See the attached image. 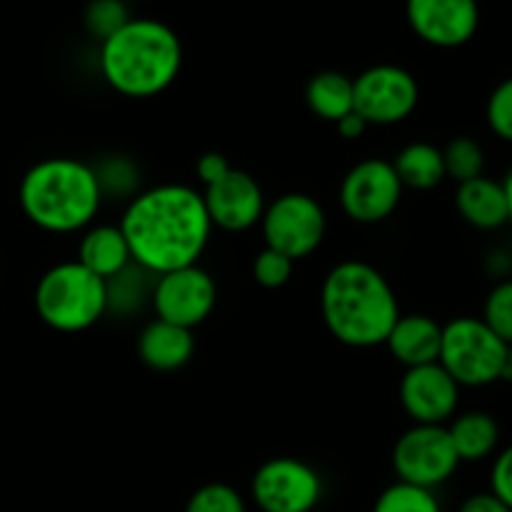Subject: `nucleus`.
Masks as SVG:
<instances>
[{"label":"nucleus","instance_id":"1","mask_svg":"<svg viewBox=\"0 0 512 512\" xmlns=\"http://www.w3.org/2000/svg\"><path fill=\"white\" fill-rule=\"evenodd\" d=\"M118 225L133 263L153 275L198 265L213 233L203 193L183 183L140 190Z\"/></svg>","mask_w":512,"mask_h":512},{"label":"nucleus","instance_id":"2","mask_svg":"<svg viewBox=\"0 0 512 512\" xmlns=\"http://www.w3.org/2000/svg\"><path fill=\"white\" fill-rule=\"evenodd\" d=\"M320 313L338 343L348 348H378L398 323L400 305L390 280L375 265L343 260L325 275Z\"/></svg>","mask_w":512,"mask_h":512},{"label":"nucleus","instance_id":"3","mask_svg":"<svg viewBox=\"0 0 512 512\" xmlns=\"http://www.w3.org/2000/svg\"><path fill=\"white\" fill-rule=\"evenodd\" d=\"M100 75L125 98L165 93L183 68V43L170 25L155 18H130L100 43Z\"/></svg>","mask_w":512,"mask_h":512},{"label":"nucleus","instance_id":"4","mask_svg":"<svg viewBox=\"0 0 512 512\" xmlns=\"http://www.w3.org/2000/svg\"><path fill=\"white\" fill-rule=\"evenodd\" d=\"M18 200L25 218L53 235L83 233L103 205L93 165L75 158H45L28 168Z\"/></svg>","mask_w":512,"mask_h":512},{"label":"nucleus","instance_id":"5","mask_svg":"<svg viewBox=\"0 0 512 512\" xmlns=\"http://www.w3.org/2000/svg\"><path fill=\"white\" fill-rule=\"evenodd\" d=\"M35 313L58 333H83L108 315L105 280L78 260L53 265L35 285Z\"/></svg>","mask_w":512,"mask_h":512},{"label":"nucleus","instance_id":"6","mask_svg":"<svg viewBox=\"0 0 512 512\" xmlns=\"http://www.w3.org/2000/svg\"><path fill=\"white\" fill-rule=\"evenodd\" d=\"M438 363L460 388H488L505 378L508 343L483 318L460 315L443 325Z\"/></svg>","mask_w":512,"mask_h":512},{"label":"nucleus","instance_id":"7","mask_svg":"<svg viewBox=\"0 0 512 512\" xmlns=\"http://www.w3.org/2000/svg\"><path fill=\"white\" fill-rule=\"evenodd\" d=\"M260 230H263L265 248L278 250L298 263L323 245L328 218L323 205L313 195L283 193L265 205Z\"/></svg>","mask_w":512,"mask_h":512},{"label":"nucleus","instance_id":"8","mask_svg":"<svg viewBox=\"0 0 512 512\" xmlns=\"http://www.w3.org/2000/svg\"><path fill=\"white\" fill-rule=\"evenodd\" d=\"M445 425H413L393 445V470L400 483L435 490L460 468Z\"/></svg>","mask_w":512,"mask_h":512},{"label":"nucleus","instance_id":"9","mask_svg":"<svg viewBox=\"0 0 512 512\" xmlns=\"http://www.w3.org/2000/svg\"><path fill=\"white\" fill-rule=\"evenodd\" d=\"M250 495L260 512H313L323 498V478L300 458H270L255 470Z\"/></svg>","mask_w":512,"mask_h":512},{"label":"nucleus","instance_id":"10","mask_svg":"<svg viewBox=\"0 0 512 512\" xmlns=\"http://www.w3.org/2000/svg\"><path fill=\"white\" fill-rule=\"evenodd\" d=\"M355 113L368 125H398L415 113L420 85L400 65H373L353 80Z\"/></svg>","mask_w":512,"mask_h":512},{"label":"nucleus","instance_id":"11","mask_svg":"<svg viewBox=\"0 0 512 512\" xmlns=\"http://www.w3.org/2000/svg\"><path fill=\"white\" fill-rule=\"evenodd\" d=\"M403 183L393 163L383 158L360 160L340 183V208L353 223L375 225L388 220L403 200Z\"/></svg>","mask_w":512,"mask_h":512},{"label":"nucleus","instance_id":"12","mask_svg":"<svg viewBox=\"0 0 512 512\" xmlns=\"http://www.w3.org/2000/svg\"><path fill=\"white\" fill-rule=\"evenodd\" d=\"M215 303H218V285L213 275L200 265L155 275L150 308L155 310L158 320L193 330L210 318Z\"/></svg>","mask_w":512,"mask_h":512},{"label":"nucleus","instance_id":"13","mask_svg":"<svg viewBox=\"0 0 512 512\" xmlns=\"http://www.w3.org/2000/svg\"><path fill=\"white\" fill-rule=\"evenodd\" d=\"M410 30L433 48H460L478 33V0H405Z\"/></svg>","mask_w":512,"mask_h":512},{"label":"nucleus","instance_id":"14","mask_svg":"<svg viewBox=\"0 0 512 512\" xmlns=\"http://www.w3.org/2000/svg\"><path fill=\"white\" fill-rule=\"evenodd\" d=\"M460 385L440 363L405 370L400 380V405L413 425H448L458 415Z\"/></svg>","mask_w":512,"mask_h":512},{"label":"nucleus","instance_id":"15","mask_svg":"<svg viewBox=\"0 0 512 512\" xmlns=\"http://www.w3.org/2000/svg\"><path fill=\"white\" fill-rule=\"evenodd\" d=\"M203 203L213 228L225 230V233H245L260 225L265 205H268L258 180L238 168L230 170L218 183L208 185Z\"/></svg>","mask_w":512,"mask_h":512},{"label":"nucleus","instance_id":"16","mask_svg":"<svg viewBox=\"0 0 512 512\" xmlns=\"http://www.w3.org/2000/svg\"><path fill=\"white\" fill-rule=\"evenodd\" d=\"M440 340H443V325L438 320L423 313H410L400 315L385 340V348L408 370L438 363Z\"/></svg>","mask_w":512,"mask_h":512},{"label":"nucleus","instance_id":"17","mask_svg":"<svg viewBox=\"0 0 512 512\" xmlns=\"http://www.w3.org/2000/svg\"><path fill=\"white\" fill-rule=\"evenodd\" d=\"M195 353L193 330L153 318L138 335V358L155 373H175Z\"/></svg>","mask_w":512,"mask_h":512},{"label":"nucleus","instance_id":"18","mask_svg":"<svg viewBox=\"0 0 512 512\" xmlns=\"http://www.w3.org/2000/svg\"><path fill=\"white\" fill-rule=\"evenodd\" d=\"M455 208L470 228L483 230V233H493V230L510 225L503 183L488 178V175L460 183L455 190Z\"/></svg>","mask_w":512,"mask_h":512},{"label":"nucleus","instance_id":"19","mask_svg":"<svg viewBox=\"0 0 512 512\" xmlns=\"http://www.w3.org/2000/svg\"><path fill=\"white\" fill-rule=\"evenodd\" d=\"M78 263L103 280H110L120 270L128 268L133 263V255H130L128 240L120 225L103 223L85 228L78 245Z\"/></svg>","mask_w":512,"mask_h":512},{"label":"nucleus","instance_id":"20","mask_svg":"<svg viewBox=\"0 0 512 512\" xmlns=\"http://www.w3.org/2000/svg\"><path fill=\"white\" fill-rule=\"evenodd\" d=\"M448 435L460 463H483L500 448V423L488 410H465L448 425Z\"/></svg>","mask_w":512,"mask_h":512},{"label":"nucleus","instance_id":"21","mask_svg":"<svg viewBox=\"0 0 512 512\" xmlns=\"http://www.w3.org/2000/svg\"><path fill=\"white\" fill-rule=\"evenodd\" d=\"M305 103H308L310 113L335 125L355 110L353 78L338 73V70L315 73L305 85Z\"/></svg>","mask_w":512,"mask_h":512},{"label":"nucleus","instance_id":"22","mask_svg":"<svg viewBox=\"0 0 512 512\" xmlns=\"http://www.w3.org/2000/svg\"><path fill=\"white\" fill-rule=\"evenodd\" d=\"M390 163H393L403 188L408 190H433L448 178L445 175L443 148L433 143H423V140L405 145Z\"/></svg>","mask_w":512,"mask_h":512},{"label":"nucleus","instance_id":"23","mask_svg":"<svg viewBox=\"0 0 512 512\" xmlns=\"http://www.w3.org/2000/svg\"><path fill=\"white\" fill-rule=\"evenodd\" d=\"M155 275L140 265L130 263L110 280H105V295H108V313L118 318H133L153 298Z\"/></svg>","mask_w":512,"mask_h":512},{"label":"nucleus","instance_id":"24","mask_svg":"<svg viewBox=\"0 0 512 512\" xmlns=\"http://www.w3.org/2000/svg\"><path fill=\"white\" fill-rule=\"evenodd\" d=\"M90 165H93L103 203L105 200H125L128 205L140 193V168L128 155L110 153Z\"/></svg>","mask_w":512,"mask_h":512},{"label":"nucleus","instance_id":"25","mask_svg":"<svg viewBox=\"0 0 512 512\" xmlns=\"http://www.w3.org/2000/svg\"><path fill=\"white\" fill-rule=\"evenodd\" d=\"M445 175L455 183H468V180L485 175V150L470 135H458L443 148Z\"/></svg>","mask_w":512,"mask_h":512},{"label":"nucleus","instance_id":"26","mask_svg":"<svg viewBox=\"0 0 512 512\" xmlns=\"http://www.w3.org/2000/svg\"><path fill=\"white\" fill-rule=\"evenodd\" d=\"M373 512H443L435 490L408 483H393L375 500Z\"/></svg>","mask_w":512,"mask_h":512},{"label":"nucleus","instance_id":"27","mask_svg":"<svg viewBox=\"0 0 512 512\" xmlns=\"http://www.w3.org/2000/svg\"><path fill=\"white\" fill-rule=\"evenodd\" d=\"M128 20L130 13L125 0H90V3L85 5L83 25L85 30H88L90 38H95L98 43H103L110 35L118 33Z\"/></svg>","mask_w":512,"mask_h":512},{"label":"nucleus","instance_id":"28","mask_svg":"<svg viewBox=\"0 0 512 512\" xmlns=\"http://www.w3.org/2000/svg\"><path fill=\"white\" fill-rule=\"evenodd\" d=\"M483 320L498 338L512 345V278L498 280L483 303Z\"/></svg>","mask_w":512,"mask_h":512},{"label":"nucleus","instance_id":"29","mask_svg":"<svg viewBox=\"0 0 512 512\" xmlns=\"http://www.w3.org/2000/svg\"><path fill=\"white\" fill-rule=\"evenodd\" d=\"M185 512H248V508L235 488L225 483H208L190 495Z\"/></svg>","mask_w":512,"mask_h":512},{"label":"nucleus","instance_id":"30","mask_svg":"<svg viewBox=\"0 0 512 512\" xmlns=\"http://www.w3.org/2000/svg\"><path fill=\"white\" fill-rule=\"evenodd\" d=\"M485 120L495 138L512 145V75L493 88L485 103Z\"/></svg>","mask_w":512,"mask_h":512},{"label":"nucleus","instance_id":"31","mask_svg":"<svg viewBox=\"0 0 512 512\" xmlns=\"http://www.w3.org/2000/svg\"><path fill=\"white\" fill-rule=\"evenodd\" d=\"M295 263L288 255L278 253V250L263 248L253 260V278L260 288L278 290L293 278Z\"/></svg>","mask_w":512,"mask_h":512},{"label":"nucleus","instance_id":"32","mask_svg":"<svg viewBox=\"0 0 512 512\" xmlns=\"http://www.w3.org/2000/svg\"><path fill=\"white\" fill-rule=\"evenodd\" d=\"M490 493L512 510V443L495 453L490 465Z\"/></svg>","mask_w":512,"mask_h":512},{"label":"nucleus","instance_id":"33","mask_svg":"<svg viewBox=\"0 0 512 512\" xmlns=\"http://www.w3.org/2000/svg\"><path fill=\"white\" fill-rule=\"evenodd\" d=\"M233 170V165H230V160L225 158L223 153H203L198 158V165H195V173H198L200 183L208 188V185L218 183L220 178H225V175Z\"/></svg>","mask_w":512,"mask_h":512},{"label":"nucleus","instance_id":"34","mask_svg":"<svg viewBox=\"0 0 512 512\" xmlns=\"http://www.w3.org/2000/svg\"><path fill=\"white\" fill-rule=\"evenodd\" d=\"M458 512H512V510L505 503H500V500L488 490V493L470 495V498L460 505Z\"/></svg>","mask_w":512,"mask_h":512},{"label":"nucleus","instance_id":"35","mask_svg":"<svg viewBox=\"0 0 512 512\" xmlns=\"http://www.w3.org/2000/svg\"><path fill=\"white\" fill-rule=\"evenodd\" d=\"M335 128H338V133L343 135L345 140H358V138H363L365 130H368L370 125L365 123V120L353 110V113L345 115L343 120H338V123H335Z\"/></svg>","mask_w":512,"mask_h":512},{"label":"nucleus","instance_id":"36","mask_svg":"<svg viewBox=\"0 0 512 512\" xmlns=\"http://www.w3.org/2000/svg\"><path fill=\"white\" fill-rule=\"evenodd\" d=\"M488 270L495 275L498 280H505V278H512V255L508 250H495V253H490L488 258Z\"/></svg>","mask_w":512,"mask_h":512},{"label":"nucleus","instance_id":"37","mask_svg":"<svg viewBox=\"0 0 512 512\" xmlns=\"http://www.w3.org/2000/svg\"><path fill=\"white\" fill-rule=\"evenodd\" d=\"M505 190V200H508V213H510V228H512V168L505 173V178L500 180Z\"/></svg>","mask_w":512,"mask_h":512},{"label":"nucleus","instance_id":"38","mask_svg":"<svg viewBox=\"0 0 512 512\" xmlns=\"http://www.w3.org/2000/svg\"><path fill=\"white\" fill-rule=\"evenodd\" d=\"M512 383V345H508V363H505V378Z\"/></svg>","mask_w":512,"mask_h":512}]
</instances>
